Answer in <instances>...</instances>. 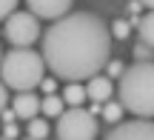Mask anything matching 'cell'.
I'll use <instances>...</instances> for the list:
<instances>
[{"instance_id": "23", "label": "cell", "mask_w": 154, "mask_h": 140, "mask_svg": "<svg viewBox=\"0 0 154 140\" xmlns=\"http://www.w3.org/2000/svg\"><path fill=\"white\" fill-rule=\"evenodd\" d=\"M140 6H149V9H154V0H140Z\"/></svg>"}, {"instance_id": "17", "label": "cell", "mask_w": 154, "mask_h": 140, "mask_svg": "<svg viewBox=\"0 0 154 140\" xmlns=\"http://www.w3.org/2000/svg\"><path fill=\"white\" fill-rule=\"evenodd\" d=\"M17 3H20V0H0V23H3L6 17L17 9Z\"/></svg>"}, {"instance_id": "14", "label": "cell", "mask_w": 154, "mask_h": 140, "mask_svg": "<svg viewBox=\"0 0 154 140\" xmlns=\"http://www.w3.org/2000/svg\"><path fill=\"white\" fill-rule=\"evenodd\" d=\"M26 135L32 140H46V137H49V123H46L43 117H32L29 126H26Z\"/></svg>"}, {"instance_id": "4", "label": "cell", "mask_w": 154, "mask_h": 140, "mask_svg": "<svg viewBox=\"0 0 154 140\" xmlns=\"http://www.w3.org/2000/svg\"><path fill=\"white\" fill-rule=\"evenodd\" d=\"M57 140H94L97 137V114L83 106H66L57 117Z\"/></svg>"}, {"instance_id": "1", "label": "cell", "mask_w": 154, "mask_h": 140, "mask_svg": "<svg viewBox=\"0 0 154 140\" xmlns=\"http://www.w3.org/2000/svg\"><path fill=\"white\" fill-rule=\"evenodd\" d=\"M43 40L46 69L57 80H88L103 72L111 57V32L109 23L91 11H69L51 20V26L40 34Z\"/></svg>"}, {"instance_id": "12", "label": "cell", "mask_w": 154, "mask_h": 140, "mask_svg": "<svg viewBox=\"0 0 154 140\" xmlns=\"http://www.w3.org/2000/svg\"><path fill=\"white\" fill-rule=\"evenodd\" d=\"M123 112H126V109H123V103L120 100H106L103 106H100V114H103V120L106 123H120L123 120Z\"/></svg>"}, {"instance_id": "3", "label": "cell", "mask_w": 154, "mask_h": 140, "mask_svg": "<svg viewBox=\"0 0 154 140\" xmlns=\"http://www.w3.org/2000/svg\"><path fill=\"white\" fill-rule=\"evenodd\" d=\"M46 77V60L32 46H14L0 60V80L14 92H32Z\"/></svg>"}, {"instance_id": "10", "label": "cell", "mask_w": 154, "mask_h": 140, "mask_svg": "<svg viewBox=\"0 0 154 140\" xmlns=\"http://www.w3.org/2000/svg\"><path fill=\"white\" fill-rule=\"evenodd\" d=\"M86 100H88V95H86V83H80V80L66 83V92H63V103H66V106H83Z\"/></svg>"}, {"instance_id": "11", "label": "cell", "mask_w": 154, "mask_h": 140, "mask_svg": "<svg viewBox=\"0 0 154 140\" xmlns=\"http://www.w3.org/2000/svg\"><path fill=\"white\" fill-rule=\"evenodd\" d=\"M63 109H66V103H63V97L60 95H46L43 100H40V112L46 114V117H60L63 114Z\"/></svg>"}, {"instance_id": "16", "label": "cell", "mask_w": 154, "mask_h": 140, "mask_svg": "<svg viewBox=\"0 0 154 140\" xmlns=\"http://www.w3.org/2000/svg\"><path fill=\"white\" fill-rule=\"evenodd\" d=\"M151 51H154V49H151L149 43H143V40L134 46V57H137V60H151Z\"/></svg>"}, {"instance_id": "6", "label": "cell", "mask_w": 154, "mask_h": 140, "mask_svg": "<svg viewBox=\"0 0 154 140\" xmlns=\"http://www.w3.org/2000/svg\"><path fill=\"white\" fill-rule=\"evenodd\" d=\"M103 140H154V120L151 117L120 120Z\"/></svg>"}, {"instance_id": "24", "label": "cell", "mask_w": 154, "mask_h": 140, "mask_svg": "<svg viewBox=\"0 0 154 140\" xmlns=\"http://www.w3.org/2000/svg\"><path fill=\"white\" fill-rule=\"evenodd\" d=\"M0 60H3V49H0Z\"/></svg>"}, {"instance_id": "22", "label": "cell", "mask_w": 154, "mask_h": 140, "mask_svg": "<svg viewBox=\"0 0 154 140\" xmlns=\"http://www.w3.org/2000/svg\"><path fill=\"white\" fill-rule=\"evenodd\" d=\"M0 117H3V123H14L17 114H14V109H3V112H0Z\"/></svg>"}, {"instance_id": "9", "label": "cell", "mask_w": 154, "mask_h": 140, "mask_svg": "<svg viewBox=\"0 0 154 140\" xmlns=\"http://www.w3.org/2000/svg\"><path fill=\"white\" fill-rule=\"evenodd\" d=\"M11 109H14V114L20 120H32V117L40 114V97L34 95V89L32 92H17L14 100H11Z\"/></svg>"}, {"instance_id": "18", "label": "cell", "mask_w": 154, "mask_h": 140, "mask_svg": "<svg viewBox=\"0 0 154 140\" xmlns=\"http://www.w3.org/2000/svg\"><path fill=\"white\" fill-rule=\"evenodd\" d=\"M106 66H109V77H120V74H123V63L111 60V57H109V63H106Z\"/></svg>"}, {"instance_id": "8", "label": "cell", "mask_w": 154, "mask_h": 140, "mask_svg": "<svg viewBox=\"0 0 154 140\" xmlns=\"http://www.w3.org/2000/svg\"><path fill=\"white\" fill-rule=\"evenodd\" d=\"M86 95H88V100H91V103L111 100V95H114V80H111L109 74H103V72L91 74L88 83H86Z\"/></svg>"}, {"instance_id": "2", "label": "cell", "mask_w": 154, "mask_h": 140, "mask_svg": "<svg viewBox=\"0 0 154 140\" xmlns=\"http://www.w3.org/2000/svg\"><path fill=\"white\" fill-rule=\"evenodd\" d=\"M117 92L126 112L134 117H154V60H137L117 77Z\"/></svg>"}, {"instance_id": "21", "label": "cell", "mask_w": 154, "mask_h": 140, "mask_svg": "<svg viewBox=\"0 0 154 140\" xmlns=\"http://www.w3.org/2000/svg\"><path fill=\"white\" fill-rule=\"evenodd\" d=\"M17 135H20V129H17L14 123H6V129H3V137H9V140H14Z\"/></svg>"}, {"instance_id": "5", "label": "cell", "mask_w": 154, "mask_h": 140, "mask_svg": "<svg viewBox=\"0 0 154 140\" xmlns=\"http://www.w3.org/2000/svg\"><path fill=\"white\" fill-rule=\"evenodd\" d=\"M3 34L11 46H34V40H40V17L14 9L3 20Z\"/></svg>"}, {"instance_id": "20", "label": "cell", "mask_w": 154, "mask_h": 140, "mask_svg": "<svg viewBox=\"0 0 154 140\" xmlns=\"http://www.w3.org/2000/svg\"><path fill=\"white\" fill-rule=\"evenodd\" d=\"M6 103H9V86H6L3 80H0V112L6 109Z\"/></svg>"}, {"instance_id": "13", "label": "cell", "mask_w": 154, "mask_h": 140, "mask_svg": "<svg viewBox=\"0 0 154 140\" xmlns=\"http://www.w3.org/2000/svg\"><path fill=\"white\" fill-rule=\"evenodd\" d=\"M137 34H140L143 43H149L151 49H154V9L146 17H140V20H137Z\"/></svg>"}, {"instance_id": "19", "label": "cell", "mask_w": 154, "mask_h": 140, "mask_svg": "<svg viewBox=\"0 0 154 140\" xmlns=\"http://www.w3.org/2000/svg\"><path fill=\"white\" fill-rule=\"evenodd\" d=\"M40 89H43L46 95H51V92L57 89V83H54V74H51V77H43V80H40Z\"/></svg>"}, {"instance_id": "7", "label": "cell", "mask_w": 154, "mask_h": 140, "mask_svg": "<svg viewBox=\"0 0 154 140\" xmlns=\"http://www.w3.org/2000/svg\"><path fill=\"white\" fill-rule=\"evenodd\" d=\"M72 3L74 0H26L29 11L43 17V20H57V17L69 14L72 11Z\"/></svg>"}, {"instance_id": "15", "label": "cell", "mask_w": 154, "mask_h": 140, "mask_svg": "<svg viewBox=\"0 0 154 140\" xmlns=\"http://www.w3.org/2000/svg\"><path fill=\"white\" fill-rule=\"evenodd\" d=\"M109 32H111V37L126 40L128 34H131V23H128V20H114V23L109 26Z\"/></svg>"}, {"instance_id": "26", "label": "cell", "mask_w": 154, "mask_h": 140, "mask_svg": "<svg viewBox=\"0 0 154 140\" xmlns=\"http://www.w3.org/2000/svg\"><path fill=\"white\" fill-rule=\"evenodd\" d=\"M26 140H32V137H29V135H26Z\"/></svg>"}, {"instance_id": "25", "label": "cell", "mask_w": 154, "mask_h": 140, "mask_svg": "<svg viewBox=\"0 0 154 140\" xmlns=\"http://www.w3.org/2000/svg\"><path fill=\"white\" fill-rule=\"evenodd\" d=\"M0 140H9V137H0Z\"/></svg>"}]
</instances>
